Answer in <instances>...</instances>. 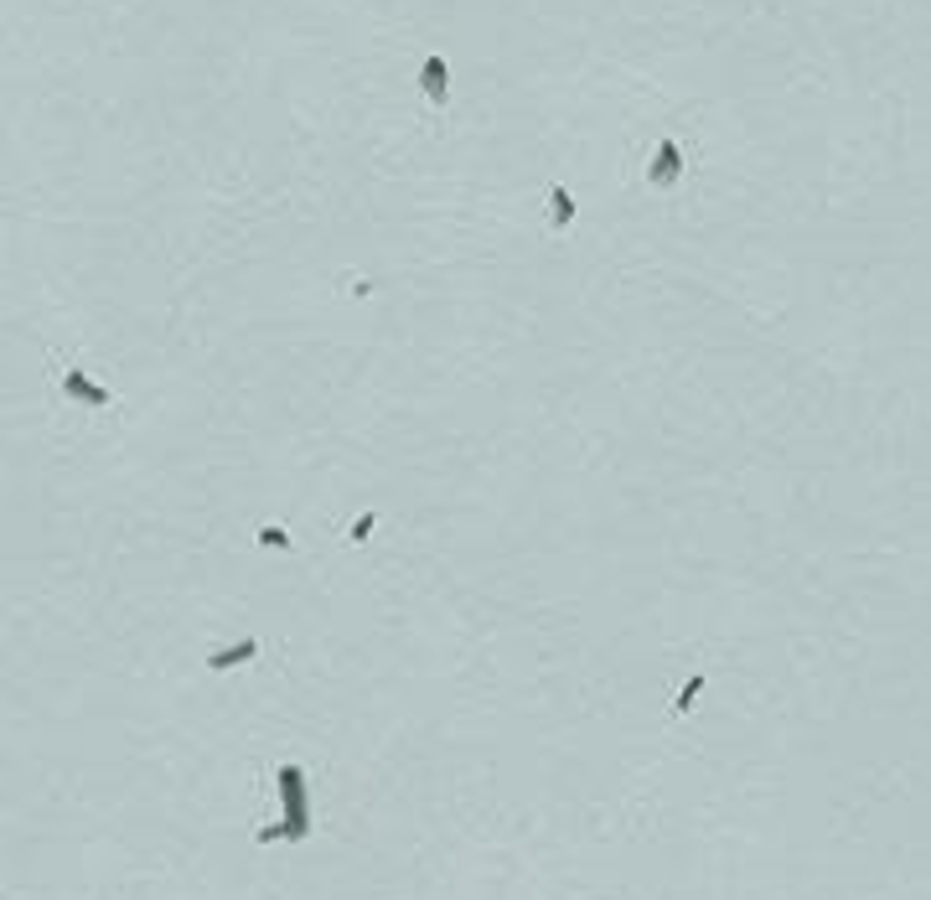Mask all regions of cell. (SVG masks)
<instances>
[{
	"instance_id": "cell-1",
	"label": "cell",
	"mask_w": 931,
	"mask_h": 900,
	"mask_svg": "<svg viewBox=\"0 0 931 900\" xmlns=\"http://www.w3.org/2000/svg\"><path fill=\"white\" fill-rule=\"evenodd\" d=\"M280 782V823L275 828H259V844H306L311 838V782L295 761H285L275 771Z\"/></svg>"
},
{
	"instance_id": "cell-2",
	"label": "cell",
	"mask_w": 931,
	"mask_h": 900,
	"mask_svg": "<svg viewBox=\"0 0 931 900\" xmlns=\"http://www.w3.org/2000/svg\"><path fill=\"white\" fill-rule=\"evenodd\" d=\"M683 145L673 135H663L652 145V161H647V187H678V176H683Z\"/></svg>"
},
{
	"instance_id": "cell-3",
	"label": "cell",
	"mask_w": 931,
	"mask_h": 900,
	"mask_svg": "<svg viewBox=\"0 0 931 900\" xmlns=\"http://www.w3.org/2000/svg\"><path fill=\"white\" fill-rule=\"evenodd\" d=\"M63 394H68V399H78L83 409H109V404H114V394H109V388H99V383L88 378L83 368H63Z\"/></svg>"
},
{
	"instance_id": "cell-4",
	"label": "cell",
	"mask_w": 931,
	"mask_h": 900,
	"mask_svg": "<svg viewBox=\"0 0 931 900\" xmlns=\"http://www.w3.org/2000/svg\"><path fill=\"white\" fill-rule=\"evenodd\" d=\"M419 88H425V99L430 104H450V68H445V57L440 52H430L425 63H419Z\"/></svg>"
},
{
	"instance_id": "cell-5",
	"label": "cell",
	"mask_w": 931,
	"mask_h": 900,
	"mask_svg": "<svg viewBox=\"0 0 931 900\" xmlns=\"http://www.w3.org/2000/svg\"><path fill=\"white\" fill-rule=\"evenodd\" d=\"M259 657V637H244V642H233V647H218V652H207V668L213 673H228V668H244Z\"/></svg>"
},
{
	"instance_id": "cell-6",
	"label": "cell",
	"mask_w": 931,
	"mask_h": 900,
	"mask_svg": "<svg viewBox=\"0 0 931 900\" xmlns=\"http://www.w3.org/2000/svg\"><path fill=\"white\" fill-rule=\"evenodd\" d=\"M569 223H575V197H569L564 182H554V187H549V228L564 233Z\"/></svg>"
},
{
	"instance_id": "cell-7",
	"label": "cell",
	"mask_w": 931,
	"mask_h": 900,
	"mask_svg": "<svg viewBox=\"0 0 931 900\" xmlns=\"http://www.w3.org/2000/svg\"><path fill=\"white\" fill-rule=\"evenodd\" d=\"M699 694H704V673H694V678H688V683L678 688V699H673V714H688V709L699 704Z\"/></svg>"
},
{
	"instance_id": "cell-8",
	"label": "cell",
	"mask_w": 931,
	"mask_h": 900,
	"mask_svg": "<svg viewBox=\"0 0 931 900\" xmlns=\"http://www.w3.org/2000/svg\"><path fill=\"white\" fill-rule=\"evenodd\" d=\"M373 528H378V513L352 518V528H347V544H368V538H373Z\"/></svg>"
},
{
	"instance_id": "cell-9",
	"label": "cell",
	"mask_w": 931,
	"mask_h": 900,
	"mask_svg": "<svg viewBox=\"0 0 931 900\" xmlns=\"http://www.w3.org/2000/svg\"><path fill=\"white\" fill-rule=\"evenodd\" d=\"M259 544H264V549H290V533H285L280 523H264V528H259Z\"/></svg>"
}]
</instances>
